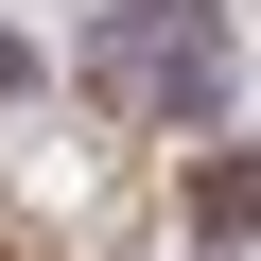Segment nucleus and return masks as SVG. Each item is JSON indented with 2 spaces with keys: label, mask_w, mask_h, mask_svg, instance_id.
I'll list each match as a JSON object with an SVG mask.
<instances>
[{
  "label": "nucleus",
  "mask_w": 261,
  "mask_h": 261,
  "mask_svg": "<svg viewBox=\"0 0 261 261\" xmlns=\"http://www.w3.org/2000/svg\"><path fill=\"white\" fill-rule=\"evenodd\" d=\"M192 226H209V244H244V226H261V140L192 157Z\"/></svg>",
  "instance_id": "nucleus-1"
},
{
  "label": "nucleus",
  "mask_w": 261,
  "mask_h": 261,
  "mask_svg": "<svg viewBox=\"0 0 261 261\" xmlns=\"http://www.w3.org/2000/svg\"><path fill=\"white\" fill-rule=\"evenodd\" d=\"M18 87H35V53H18V35H0V105H18Z\"/></svg>",
  "instance_id": "nucleus-2"
},
{
  "label": "nucleus",
  "mask_w": 261,
  "mask_h": 261,
  "mask_svg": "<svg viewBox=\"0 0 261 261\" xmlns=\"http://www.w3.org/2000/svg\"><path fill=\"white\" fill-rule=\"evenodd\" d=\"M192 261H244V244H192Z\"/></svg>",
  "instance_id": "nucleus-3"
}]
</instances>
